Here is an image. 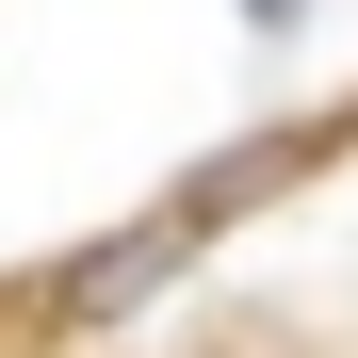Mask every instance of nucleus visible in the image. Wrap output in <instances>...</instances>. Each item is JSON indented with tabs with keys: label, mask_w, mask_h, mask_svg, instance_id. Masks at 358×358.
<instances>
[{
	"label": "nucleus",
	"mask_w": 358,
	"mask_h": 358,
	"mask_svg": "<svg viewBox=\"0 0 358 358\" xmlns=\"http://www.w3.org/2000/svg\"><path fill=\"white\" fill-rule=\"evenodd\" d=\"M179 245H196L179 212H147V228H114L98 261H66V277H49V326H114L131 293H163V277H179Z\"/></svg>",
	"instance_id": "obj_1"
}]
</instances>
